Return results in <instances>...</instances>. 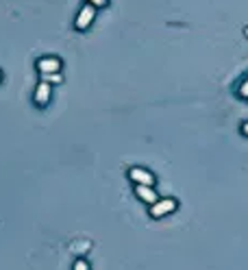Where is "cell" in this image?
I'll use <instances>...</instances> for the list:
<instances>
[{"mask_svg":"<svg viewBox=\"0 0 248 270\" xmlns=\"http://www.w3.org/2000/svg\"><path fill=\"white\" fill-rule=\"evenodd\" d=\"M174 209H177V201H174V199H163V201L153 203V207H150V216H153V218H163L168 214H172Z\"/></svg>","mask_w":248,"mask_h":270,"instance_id":"obj_1","label":"cell"},{"mask_svg":"<svg viewBox=\"0 0 248 270\" xmlns=\"http://www.w3.org/2000/svg\"><path fill=\"white\" fill-rule=\"evenodd\" d=\"M239 96H242V98H248V79L244 81L242 85H239Z\"/></svg>","mask_w":248,"mask_h":270,"instance_id":"obj_9","label":"cell"},{"mask_svg":"<svg viewBox=\"0 0 248 270\" xmlns=\"http://www.w3.org/2000/svg\"><path fill=\"white\" fill-rule=\"evenodd\" d=\"M72 270H90V266H87V261L85 259H76V264Z\"/></svg>","mask_w":248,"mask_h":270,"instance_id":"obj_8","label":"cell"},{"mask_svg":"<svg viewBox=\"0 0 248 270\" xmlns=\"http://www.w3.org/2000/svg\"><path fill=\"white\" fill-rule=\"evenodd\" d=\"M242 133H244V135H248V122H246V125L242 127Z\"/></svg>","mask_w":248,"mask_h":270,"instance_id":"obj_11","label":"cell"},{"mask_svg":"<svg viewBox=\"0 0 248 270\" xmlns=\"http://www.w3.org/2000/svg\"><path fill=\"white\" fill-rule=\"evenodd\" d=\"M37 70L39 72H59L61 70V61L54 59V57H46V59L37 61Z\"/></svg>","mask_w":248,"mask_h":270,"instance_id":"obj_5","label":"cell"},{"mask_svg":"<svg viewBox=\"0 0 248 270\" xmlns=\"http://www.w3.org/2000/svg\"><path fill=\"white\" fill-rule=\"evenodd\" d=\"M42 81L44 83H61V75L59 72H42Z\"/></svg>","mask_w":248,"mask_h":270,"instance_id":"obj_7","label":"cell"},{"mask_svg":"<svg viewBox=\"0 0 248 270\" xmlns=\"http://www.w3.org/2000/svg\"><path fill=\"white\" fill-rule=\"evenodd\" d=\"M129 177H131V181H135L137 185H153L155 183V177L150 175L148 170H144V168H131Z\"/></svg>","mask_w":248,"mask_h":270,"instance_id":"obj_2","label":"cell"},{"mask_svg":"<svg viewBox=\"0 0 248 270\" xmlns=\"http://www.w3.org/2000/svg\"><path fill=\"white\" fill-rule=\"evenodd\" d=\"M92 5H96V7H105L107 5V0H90Z\"/></svg>","mask_w":248,"mask_h":270,"instance_id":"obj_10","label":"cell"},{"mask_svg":"<svg viewBox=\"0 0 248 270\" xmlns=\"http://www.w3.org/2000/svg\"><path fill=\"white\" fill-rule=\"evenodd\" d=\"M135 194L140 196V201L148 203V205H153V203L159 201V196H157V192L153 190V185H137V187H135Z\"/></svg>","mask_w":248,"mask_h":270,"instance_id":"obj_3","label":"cell"},{"mask_svg":"<svg viewBox=\"0 0 248 270\" xmlns=\"http://www.w3.org/2000/svg\"><path fill=\"white\" fill-rule=\"evenodd\" d=\"M48 101H50V85L42 81V83L37 85V89H35V103L37 105H46Z\"/></svg>","mask_w":248,"mask_h":270,"instance_id":"obj_6","label":"cell"},{"mask_svg":"<svg viewBox=\"0 0 248 270\" xmlns=\"http://www.w3.org/2000/svg\"><path fill=\"white\" fill-rule=\"evenodd\" d=\"M94 15H96V11H94L92 5H90V7H83V11L78 13V18H76V29H78V31H85V29L92 24Z\"/></svg>","mask_w":248,"mask_h":270,"instance_id":"obj_4","label":"cell"},{"mask_svg":"<svg viewBox=\"0 0 248 270\" xmlns=\"http://www.w3.org/2000/svg\"><path fill=\"white\" fill-rule=\"evenodd\" d=\"M0 79H3V75H0Z\"/></svg>","mask_w":248,"mask_h":270,"instance_id":"obj_12","label":"cell"}]
</instances>
